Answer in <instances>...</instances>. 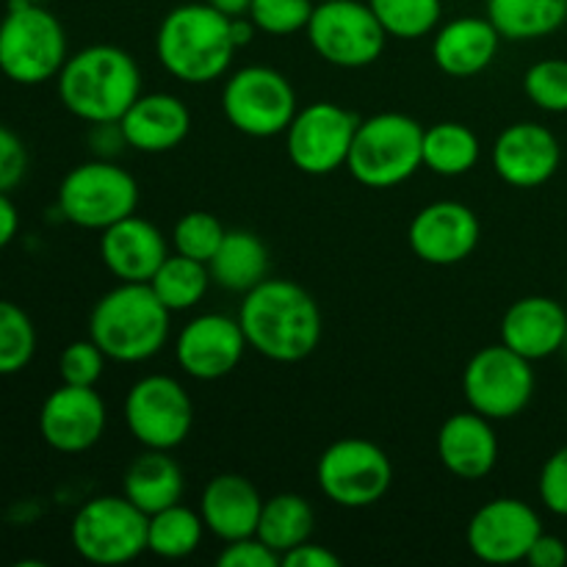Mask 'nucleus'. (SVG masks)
Instances as JSON below:
<instances>
[{
	"label": "nucleus",
	"mask_w": 567,
	"mask_h": 567,
	"mask_svg": "<svg viewBox=\"0 0 567 567\" xmlns=\"http://www.w3.org/2000/svg\"><path fill=\"white\" fill-rule=\"evenodd\" d=\"M502 33L487 17H457L435 31L432 61L452 78H474L496 61Z\"/></svg>",
	"instance_id": "nucleus-25"
},
{
	"label": "nucleus",
	"mask_w": 567,
	"mask_h": 567,
	"mask_svg": "<svg viewBox=\"0 0 567 567\" xmlns=\"http://www.w3.org/2000/svg\"><path fill=\"white\" fill-rule=\"evenodd\" d=\"M369 6L388 37L404 42L435 33L443 14V0H369Z\"/></svg>",
	"instance_id": "nucleus-33"
},
{
	"label": "nucleus",
	"mask_w": 567,
	"mask_h": 567,
	"mask_svg": "<svg viewBox=\"0 0 567 567\" xmlns=\"http://www.w3.org/2000/svg\"><path fill=\"white\" fill-rule=\"evenodd\" d=\"M316 3H321V0H316Z\"/></svg>",
	"instance_id": "nucleus-48"
},
{
	"label": "nucleus",
	"mask_w": 567,
	"mask_h": 567,
	"mask_svg": "<svg viewBox=\"0 0 567 567\" xmlns=\"http://www.w3.org/2000/svg\"><path fill=\"white\" fill-rule=\"evenodd\" d=\"M308 42L327 64L363 70L382 55L388 33L369 0H321L308 22Z\"/></svg>",
	"instance_id": "nucleus-11"
},
{
	"label": "nucleus",
	"mask_w": 567,
	"mask_h": 567,
	"mask_svg": "<svg viewBox=\"0 0 567 567\" xmlns=\"http://www.w3.org/2000/svg\"><path fill=\"white\" fill-rule=\"evenodd\" d=\"M316 482L336 507L365 509L382 502L391 491L393 463L374 441L341 437L321 452Z\"/></svg>",
	"instance_id": "nucleus-10"
},
{
	"label": "nucleus",
	"mask_w": 567,
	"mask_h": 567,
	"mask_svg": "<svg viewBox=\"0 0 567 567\" xmlns=\"http://www.w3.org/2000/svg\"><path fill=\"white\" fill-rule=\"evenodd\" d=\"M480 216L463 203L437 199L413 216L408 244L419 260L430 266H457L480 247Z\"/></svg>",
	"instance_id": "nucleus-18"
},
{
	"label": "nucleus",
	"mask_w": 567,
	"mask_h": 567,
	"mask_svg": "<svg viewBox=\"0 0 567 567\" xmlns=\"http://www.w3.org/2000/svg\"><path fill=\"white\" fill-rule=\"evenodd\" d=\"M70 59L66 31L42 3L9 0L0 20V72L20 86H39L59 78Z\"/></svg>",
	"instance_id": "nucleus-6"
},
{
	"label": "nucleus",
	"mask_w": 567,
	"mask_h": 567,
	"mask_svg": "<svg viewBox=\"0 0 567 567\" xmlns=\"http://www.w3.org/2000/svg\"><path fill=\"white\" fill-rule=\"evenodd\" d=\"M166 255L164 233L136 214L100 233V260L120 282H150Z\"/></svg>",
	"instance_id": "nucleus-20"
},
{
	"label": "nucleus",
	"mask_w": 567,
	"mask_h": 567,
	"mask_svg": "<svg viewBox=\"0 0 567 567\" xmlns=\"http://www.w3.org/2000/svg\"><path fill=\"white\" fill-rule=\"evenodd\" d=\"M563 352H565V358H567V338H565V347H563Z\"/></svg>",
	"instance_id": "nucleus-46"
},
{
	"label": "nucleus",
	"mask_w": 567,
	"mask_h": 567,
	"mask_svg": "<svg viewBox=\"0 0 567 567\" xmlns=\"http://www.w3.org/2000/svg\"><path fill=\"white\" fill-rule=\"evenodd\" d=\"M233 17L210 3H183L166 11L155 33L161 66L181 83L205 86L230 70L236 55Z\"/></svg>",
	"instance_id": "nucleus-3"
},
{
	"label": "nucleus",
	"mask_w": 567,
	"mask_h": 567,
	"mask_svg": "<svg viewBox=\"0 0 567 567\" xmlns=\"http://www.w3.org/2000/svg\"><path fill=\"white\" fill-rule=\"evenodd\" d=\"M150 515L131 498L97 496L83 504L70 526V540L78 557L92 565H127L147 551Z\"/></svg>",
	"instance_id": "nucleus-8"
},
{
	"label": "nucleus",
	"mask_w": 567,
	"mask_h": 567,
	"mask_svg": "<svg viewBox=\"0 0 567 567\" xmlns=\"http://www.w3.org/2000/svg\"><path fill=\"white\" fill-rule=\"evenodd\" d=\"M28 3H44V0H28Z\"/></svg>",
	"instance_id": "nucleus-47"
},
{
	"label": "nucleus",
	"mask_w": 567,
	"mask_h": 567,
	"mask_svg": "<svg viewBox=\"0 0 567 567\" xmlns=\"http://www.w3.org/2000/svg\"><path fill=\"white\" fill-rule=\"evenodd\" d=\"M247 349L238 319L225 313H203L186 321L177 332L175 358L183 374L192 380L216 382L238 369Z\"/></svg>",
	"instance_id": "nucleus-16"
},
{
	"label": "nucleus",
	"mask_w": 567,
	"mask_h": 567,
	"mask_svg": "<svg viewBox=\"0 0 567 567\" xmlns=\"http://www.w3.org/2000/svg\"><path fill=\"white\" fill-rule=\"evenodd\" d=\"M424 166V125L399 111L360 120L347 169L360 186L393 188Z\"/></svg>",
	"instance_id": "nucleus-5"
},
{
	"label": "nucleus",
	"mask_w": 567,
	"mask_h": 567,
	"mask_svg": "<svg viewBox=\"0 0 567 567\" xmlns=\"http://www.w3.org/2000/svg\"><path fill=\"white\" fill-rule=\"evenodd\" d=\"M491 161L507 186L537 188L557 175L563 147L540 122H515L496 136Z\"/></svg>",
	"instance_id": "nucleus-19"
},
{
	"label": "nucleus",
	"mask_w": 567,
	"mask_h": 567,
	"mask_svg": "<svg viewBox=\"0 0 567 567\" xmlns=\"http://www.w3.org/2000/svg\"><path fill=\"white\" fill-rule=\"evenodd\" d=\"M64 109L89 125L120 122L142 94V70L116 44H89L61 66L55 78Z\"/></svg>",
	"instance_id": "nucleus-2"
},
{
	"label": "nucleus",
	"mask_w": 567,
	"mask_h": 567,
	"mask_svg": "<svg viewBox=\"0 0 567 567\" xmlns=\"http://www.w3.org/2000/svg\"><path fill=\"white\" fill-rule=\"evenodd\" d=\"M463 393L471 410L491 421H507L524 413L535 396L532 360L507 343L480 349L463 371Z\"/></svg>",
	"instance_id": "nucleus-12"
},
{
	"label": "nucleus",
	"mask_w": 567,
	"mask_h": 567,
	"mask_svg": "<svg viewBox=\"0 0 567 567\" xmlns=\"http://www.w3.org/2000/svg\"><path fill=\"white\" fill-rule=\"evenodd\" d=\"M524 92L548 114H567V59H543L524 75Z\"/></svg>",
	"instance_id": "nucleus-36"
},
{
	"label": "nucleus",
	"mask_w": 567,
	"mask_h": 567,
	"mask_svg": "<svg viewBox=\"0 0 567 567\" xmlns=\"http://www.w3.org/2000/svg\"><path fill=\"white\" fill-rule=\"evenodd\" d=\"M28 147L11 127L0 125V192H14L28 175Z\"/></svg>",
	"instance_id": "nucleus-40"
},
{
	"label": "nucleus",
	"mask_w": 567,
	"mask_h": 567,
	"mask_svg": "<svg viewBox=\"0 0 567 567\" xmlns=\"http://www.w3.org/2000/svg\"><path fill=\"white\" fill-rule=\"evenodd\" d=\"M216 565L221 567H277L282 565V557L275 548L266 546L258 535L241 537V540L225 543V548L216 557Z\"/></svg>",
	"instance_id": "nucleus-41"
},
{
	"label": "nucleus",
	"mask_w": 567,
	"mask_h": 567,
	"mask_svg": "<svg viewBox=\"0 0 567 567\" xmlns=\"http://www.w3.org/2000/svg\"><path fill=\"white\" fill-rule=\"evenodd\" d=\"M205 3H210L214 9H219L221 14L227 17H244L249 11V3H252V0H205Z\"/></svg>",
	"instance_id": "nucleus-45"
},
{
	"label": "nucleus",
	"mask_w": 567,
	"mask_h": 567,
	"mask_svg": "<svg viewBox=\"0 0 567 567\" xmlns=\"http://www.w3.org/2000/svg\"><path fill=\"white\" fill-rule=\"evenodd\" d=\"M127 147L136 153L161 155L181 147L192 131V111L169 92L138 94L136 103L120 120Z\"/></svg>",
	"instance_id": "nucleus-22"
},
{
	"label": "nucleus",
	"mask_w": 567,
	"mask_h": 567,
	"mask_svg": "<svg viewBox=\"0 0 567 567\" xmlns=\"http://www.w3.org/2000/svg\"><path fill=\"white\" fill-rule=\"evenodd\" d=\"M485 9L487 20L509 42L551 37L567 22V0H487Z\"/></svg>",
	"instance_id": "nucleus-28"
},
{
	"label": "nucleus",
	"mask_w": 567,
	"mask_h": 567,
	"mask_svg": "<svg viewBox=\"0 0 567 567\" xmlns=\"http://www.w3.org/2000/svg\"><path fill=\"white\" fill-rule=\"evenodd\" d=\"M540 535L543 520L537 509L513 496L482 504L465 532L471 554L487 565L526 563V554Z\"/></svg>",
	"instance_id": "nucleus-15"
},
{
	"label": "nucleus",
	"mask_w": 567,
	"mask_h": 567,
	"mask_svg": "<svg viewBox=\"0 0 567 567\" xmlns=\"http://www.w3.org/2000/svg\"><path fill=\"white\" fill-rule=\"evenodd\" d=\"M183 493H186V480L181 463L161 449H144L122 476V496L131 498L147 515L181 504Z\"/></svg>",
	"instance_id": "nucleus-26"
},
{
	"label": "nucleus",
	"mask_w": 567,
	"mask_h": 567,
	"mask_svg": "<svg viewBox=\"0 0 567 567\" xmlns=\"http://www.w3.org/2000/svg\"><path fill=\"white\" fill-rule=\"evenodd\" d=\"M20 233V210L6 192H0V249L9 247Z\"/></svg>",
	"instance_id": "nucleus-44"
},
{
	"label": "nucleus",
	"mask_w": 567,
	"mask_h": 567,
	"mask_svg": "<svg viewBox=\"0 0 567 567\" xmlns=\"http://www.w3.org/2000/svg\"><path fill=\"white\" fill-rule=\"evenodd\" d=\"M225 233V225L214 214H208V210H188V214L177 219L175 230H172V247H175V252L186 255V258L208 264L216 249H219Z\"/></svg>",
	"instance_id": "nucleus-35"
},
{
	"label": "nucleus",
	"mask_w": 567,
	"mask_h": 567,
	"mask_svg": "<svg viewBox=\"0 0 567 567\" xmlns=\"http://www.w3.org/2000/svg\"><path fill=\"white\" fill-rule=\"evenodd\" d=\"M172 310L155 297L150 282H120L94 302L89 338L114 363H144L166 347Z\"/></svg>",
	"instance_id": "nucleus-4"
},
{
	"label": "nucleus",
	"mask_w": 567,
	"mask_h": 567,
	"mask_svg": "<svg viewBox=\"0 0 567 567\" xmlns=\"http://www.w3.org/2000/svg\"><path fill=\"white\" fill-rule=\"evenodd\" d=\"M360 116L341 103L316 100L297 111L286 131V153L302 175L324 177L347 166Z\"/></svg>",
	"instance_id": "nucleus-14"
},
{
	"label": "nucleus",
	"mask_w": 567,
	"mask_h": 567,
	"mask_svg": "<svg viewBox=\"0 0 567 567\" xmlns=\"http://www.w3.org/2000/svg\"><path fill=\"white\" fill-rule=\"evenodd\" d=\"M526 563L532 567H565L567 565V543L563 537L543 532L535 546L526 554Z\"/></svg>",
	"instance_id": "nucleus-42"
},
{
	"label": "nucleus",
	"mask_w": 567,
	"mask_h": 567,
	"mask_svg": "<svg viewBox=\"0 0 567 567\" xmlns=\"http://www.w3.org/2000/svg\"><path fill=\"white\" fill-rule=\"evenodd\" d=\"M37 354V327L20 305L0 299V377L20 374Z\"/></svg>",
	"instance_id": "nucleus-34"
},
{
	"label": "nucleus",
	"mask_w": 567,
	"mask_h": 567,
	"mask_svg": "<svg viewBox=\"0 0 567 567\" xmlns=\"http://www.w3.org/2000/svg\"><path fill=\"white\" fill-rule=\"evenodd\" d=\"M105 424V402L94 388L61 382L39 410V435L59 454H83L97 446Z\"/></svg>",
	"instance_id": "nucleus-17"
},
{
	"label": "nucleus",
	"mask_w": 567,
	"mask_h": 567,
	"mask_svg": "<svg viewBox=\"0 0 567 567\" xmlns=\"http://www.w3.org/2000/svg\"><path fill=\"white\" fill-rule=\"evenodd\" d=\"M260 513H264V496L252 485V480L241 474L214 476L199 498L205 529L221 543L252 537L258 532Z\"/></svg>",
	"instance_id": "nucleus-23"
},
{
	"label": "nucleus",
	"mask_w": 567,
	"mask_h": 567,
	"mask_svg": "<svg viewBox=\"0 0 567 567\" xmlns=\"http://www.w3.org/2000/svg\"><path fill=\"white\" fill-rule=\"evenodd\" d=\"M480 136L463 122H437L424 127V169L441 177H463L480 164Z\"/></svg>",
	"instance_id": "nucleus-29"
},
{
	"label": "nucleus",
	"mask_w": 567,
	"mask_h": 567,
	"mask_svg": "<svg viewBox=\"0 0 567 567\" xmlns=\"http://www.w3.org/2000/svg\"><path fill=\"white\" fill-rule=\"evenodd\" d=\"M210 280L230 293H247L269 277V247L252 230H227L208 260Z\"/></svg>",
	"instance_id": "nucleus-27"
},
{
	"label": "nucleus",
	"mask_w": 567,
	"mask_h": 567,
	"mask_svg": "<svg viewBox=\"0 0 567 567\" xmlns=\"http://www.w3.org/2000/svg\"><path fill=\"white\" fill-rule=\"evenodd\" d=\"M138 208V183L111 158L72 166L59 186V214L70 225L103 233Z\"/></svg>",
	"instance_id": "nucleus-7"
},
{
	"label": "nucleus",
	"mask_w": 567,
	"mask_h": 567,
	"mask_svg": "<svg viewBox=\"0 0 567 567\" xmlns=\"http://www.w3.org/2000/svg\"><path fill=\"white\" fill-rule=\"evenodd\" d=\"M282 565L286 567H341V557L332 554L330 548L319 546V543L305 540L302 546L282 554Z\"/></svg>",
	"instance_id": "nucleus-43"
},
{
	"label": "nucleus",
	"mask_w": 567,
	"mask_h": 567,
	"mask_svg": "<svg viewBox=\"0 0 567 567\" xmlns=\"http://www.w3.org/2000/svg\"><path fill=\"white\" fill-rule=\"evenodd\" d=\"M313 524L316 515L308 498L299 496V493H277V496L264 502V513H260L258 532L255 535L282 557L291 548L310 540Z\"/></svg>",
	"instance_id": "nucleus-30"
},
{
	"label": "nucleus",
	"mask_w": 567,
	"mask_h": 567,
	"mask_svg": "<svg viewBox=\"0 0 567 567\" xmlns=\"http://www.w3.org/2000/svg\"><path fill=\"white\" fill-rule=\"evenodd\" d=\"M537 493H540V502L548 513L567 518V446L557 449L543 463L540 480H537Z\"/></svg>",
	"instance_id": "nucleus-39"
},
{
	"label": "nucleus",
	"mask_w": 567,
	"mask_h": 567,
	"mask_svg": "<svg viewBox=\"0 0 567 567\" xmlns=\"http://www.w3.org/2000/svg\"><path fill=\"white\" fill-rule=\"evenodd\" d=\"M247 347L271 363H299L319 349L321 310L299 282L266 277L244 293L238 308Z\"/></svg>",
	"instance_id": "nucleus-1"
},
{
	"label": "nucleus",
	"mask_w": 567,
	"mask_h": 567,
	"mask_svg": "<svg viewBox=\"0 0 567 567\" xmlns=\"http://www.w3.org/2000/svg\"><path fill=\"white\" fill-rule=\"evenodd\" d=\"M105 352L86 338V341H72L59 358V377L66 385L94 388L105 371Z\"/></svg>",
	"instance_id": "nucleus-38"
},
{
	"label": "nucleus",
	"mask_w": 567,
	"mask_h": 567,
	"mask_svg": "<svg viewBox=\"0 0 567 567\" xmlns=\"http://www.w3.org/2000/svg\"><path fill=\"white\" fill-rule=\"evenodd\" d=\"M437 457L457 480H485L498 463V437L493 421L471 408L465 413L449 415L437 430Z\"/></svg>",
	"instance_id": "nucleus-21"
},
{
	"label": "nucleus",
	"mask_w": 567,
	"mask_h": 567,
	"mask_svg": "<svg viewBox=\"0 0 567 567\" xmlns=\"http://www.w3.org/2000/svg\"><path fill=\"white\" fill-rule=\"evenodd\" d=\"M122 415L138 446L172 452L192 435L194 402L175 377L147 374L131 385Z\"/></svg>",
	"instance_id": "nucleus-13"
},
{
	"label": "nucleus",
	"mask_w": 567,
	"mask_h": 567,
	"mask_svg": "<svg viewBox=\"0 0 567 567\" xmlns=\"http://www.w3.org/2000/svg\"><path fill=\"white\" fill-rule=\"evenodd\" d=\"M205 532L208 529L197 509L186 507V504H172V507L150 515L147 551L158 559L177 563V559L192 557L203 546Z\"/></svg>",
	"instance_id": "nucleus-31"
},
{
	"label": "nucleus",
	"mask_w": 567,
	"mask_h": 567,
	"mask_svg": "<svg viewBox=\"0 0 567 567\" xmlns=\"http://www.w3.org/2000/svg\"><path fill=\"white\" fill-rule=\"evenodd\" d=\"M210 282L214 280H210L208 264L186 258L181 252H169L150 280V288L172 313H183L203 302Z\"/></svg>",
	"instance_id": "nucleus-32"
},
{
	"label": "nucleus",
	"mask_w": 567,
	"mask_h": 567,
	"mask_svg": "<svg viewBox=\"0 0 567 567\" xmlns=\"http://www.w3.org/2000/svg\"><path fill=\"white\" fill-rule=\"evenodd\" d=\"M316 0H252L247 17L269 37H291L308 28Z\"/></svg>",
	"instance_id": "nucleus-37"
},
{
	"label": "nucleus",
	"mask_w": 567,
	"mask_h": 567,
	"mask_svg": "<svg viewBox=\"0 0 567 567\" xmlns=\"http://www.w3.org/2000/svg\"><path fill=\"white\" fill-rule=\"evenodd\" d=\"M567 338V310L551 297H524L507 308L502 319V343L526 360H546L563 352Z\"/></svg>",
	"instance_id": "nucleus-24"
},
{
	"label": "nucleus",
	"mask_w": 567,
	"mask_h": 567,
	"mask_svg": "<svg viewBox=\"0 0 567 567\" xmlns=\"http://www.w3.org/2000/svg\"><path fill=\"white\" fill-rule=\"evenodd\" d=\"M225 120L249 138L282 136L297 116V92L275 66H241L221 89Z\"/></svg>",
	"instance_id": "nucleus-9"
}]
</instances>
